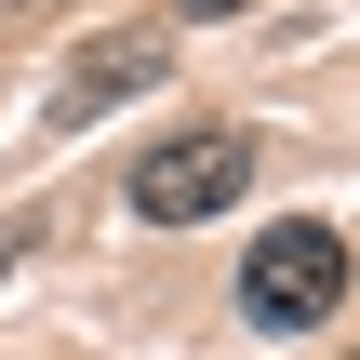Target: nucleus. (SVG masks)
<instances>
[{
	"mask_svg": "<svg viewBox=\"0 0 360 360\" xmlns=\"http://www.w3.org/2000/svg\"><path fill=\"white\" fill-rule=\"evenodd\" d=\"M254 134H174V147H147L134 174H120V214L134 227H214L240 187H254Z\"/></svg>",
	"mask_w": 360,
	"mask_h": 360,
	"instance_id": "obj_2",
	"label": "nucleus"
},
{
	"mask_svg": "<svg viewBox=\"0 0 360 360\" xmlns=\"http://www.w3.org/2000/svg\"><path fill=\"white\" fill-rule=\"evenodd\" d=\"M347 307V240L321 227V214H281L254 254H240V321L254 334H321Z\"/></svg>",
	"mask_w": 360,
	"mask_h": 360,
	"instance_id": "obj_1",
	"label": "nucleus"
},
{
	"mask_svg": "<svg viewBox=\"0 0 360 360\" xmlns=\"http://www.w3.org/2000/svg\"><path fill=\"white\" fill-rule=\"evenodd\" d=\"M13 254H27V227H0V267H13Z\"/></svg>",
	"mask_w": 360,
	"mask_h": 360,
	"instance_id": "obj_4",
	"label": "nucleus"
},
{
	"mask_svg": "<svg viewBox=\"0 0 360 360\" xmlns=\"http://www.w3.org/2000/svg\"><path fill=\"white\" fill-rule=\"evenodd\" d=\"M174 80V40H120V53H80L67 80H53V134H80L94 107H120V94H160Z\"/></svg>",
	"mask_w": 360,
	"mask_h": 360,
	"instance_id": "obj_3",
	"label": "nucleus"
}]
</instances>
